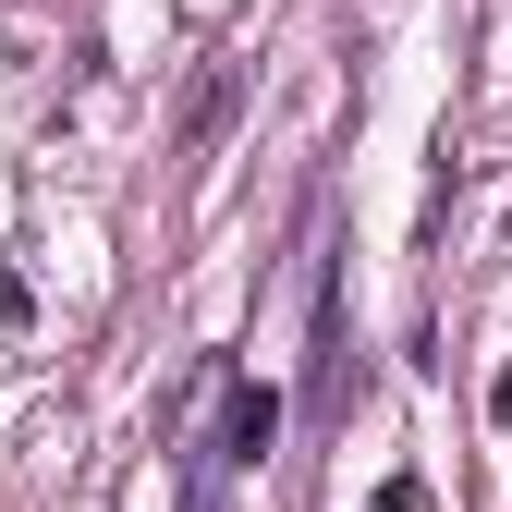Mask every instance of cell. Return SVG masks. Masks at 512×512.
I'll list each match as a JSON object with an SVG mask.
<instances>
[{
	"label": "cell",
	"instance_id": "obj_1",
	"mask_svg": "<svg viewBox=\"0 0 512 512\" xmlns=\"http://www.w3.org/2000/svg\"><path fill=\"white\" fill-rule=\"evenodd\" d=\"M269 439H281V391H232V415H220V464H269Z\"/></svg>",
	"mask_w": 512,
	"mask_h": 512
},
{
	"label": "cell",
	"instance_id": "obj_2",
	"mask_svg": "<svg viewBox=\"0 0 512 512\" xmlns=\"http://www.w3.org/2000/svg\"><path fill=\"white\" fill-rule=\"evenodd\" d=\"M25 317H37V293H25L13 269H0V330H25Z\"/></svg>",
	"mask_w": 512,
	"mask_h": 512
}]
</instances>
